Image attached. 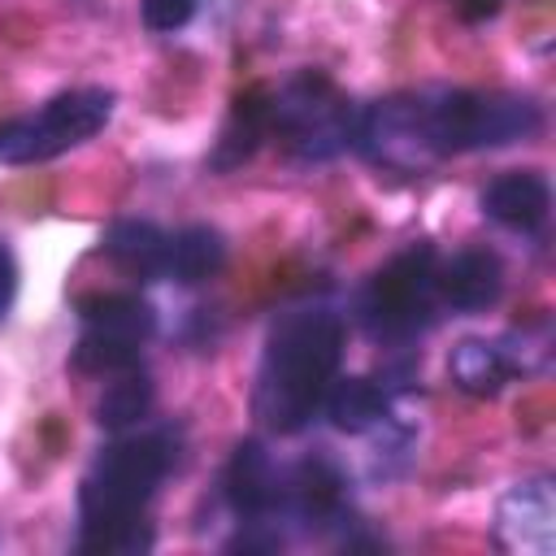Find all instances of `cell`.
Returning a JSON list of instances; mask_svg holds the SVG:
<instances>
[{
    "label": "cell",
    "instance_id": "obj_1",
    "mask_svg": "<svg viewBox=\"0 0 556 556\" xmlns=\"http://www.w3.org/2000/svg\"><path fill=\"white\" fill-rule=\"evenodd\" d=\"M543 130V104L521 91L421 87L374 100L356 117L352 152L387 174H430L465 152L530 143Z\"/></svg>",
    "mask_w": 556,
    "mask_h": 556
},
{
    "label": "cell",
    "instance_id": "obj_2",
    "mask_svg": "<svg viewBox=\"0 0 556 556\" xmlns=\"http://www.w3.org/2000/svg\"><path fill=\"white\" fill-rule=\"evenodd\" d=\"M182 434L174 426L117 430L78 478V534L83 556H139L152 552V504L178 469Z\"/></svg>",
    "mask_w": 556,
    "mask_h": 556
},
{
    "label": "cell",
    "instance_id": "obj_3",
    "mask_svg": "<svg viewBox=\"0 0 556 556\" xmlns=\"http://www.w3.org/2000/svg\"><path fill=\"white\" fill-rule=\"evenodd\" d=\"M348 352V313L326 300L308 295L269 317L261 365L252 382V417L269 434H300L343 369Z\"/></svg>",
    "mask_w": 556,
    "mask_h": 556
},
{
    "label": "cell",
    "instance_id": "obj_4",
    "mask_svg": "<svg viewBox=\"0 0 556 556\" xmlns=\"http://www.w3.org/2000/svg\"><path fill=\"white\" fill-rule=\"evenodd\" d=\"M361 109L321 70H300L269 91V143L295 165H321L352 148Z\"/></svg>",
    "mask_w": 556,
    "mask_h": 556
},
{
    "label": "cell",
    "instance_id": "obj_5",
    "mask_svg": "<svg viewBox=\"0 0 556 556\" xmlns=\"http://www.w3.org/2000/svg\"><path fill=\"white\" fill-rule=\"evenodd\" d=\"M434 261L439 252L430 243H413L365 278V287L352 300V313L374 343L404 352L443 317L434 291Z\"/></svg>",
    "mask_w": 556,
    "mask_h": 556
},
{
    "label": "cell",
    "instance_id": "obj_6",
    "mask_svg": "<svg viewBox=\"0 0 556 556\" xmlns=\"http://www.w3.org/2000/svg\"><path fill=\"white\" fill-rule=\"evenodd\" d=\"M117 96L109 87H70L22 117L0 122V165H43L70 148L96 139L113 117Z\"/></svg>",
    "mask_w": 556,
    "mask_h": 556
},
{
    "label": "cell",
    "instance_id": "obj_7",
    "mask_svg": "<svg viewBox=\"0 0 556 556\" xmlns=\"http://www.w3.org/2000/svg\"><path fill=\"white\" fill-rule=\"evenodd\" d=\"M156 330V313L135 291H91L78 300V343L70 348V369L87 378H109L143 365V343Z\"/></svg>",
    "mask_w": 556,
    "mask_h": 556
},
{
    "label": "cell",
    "instance_id": "obj_8",
    "mask_svg": "<svg viewBox=\"0 0 556 556\" xmlns=\"http://www.w3.org/2000/svg\"><path fill=\"white\" fill-rule=\"evenodd\" d=\"M278 478H282V460H274V452L261 439H243L222 478H217V504L226 508L235 534L226 539V547L239 552H274L287 543L282 526H278Z\"/></svg>",
    "mask_w": 556,
    "mask_h": 556
},
{
    "label": "cell",
    "instance_id": "obj_9",
    "mask_svg": "<svg viewBox=\"0 0 556 556\" xmlns=\"http://www.w3.org/2000/svg\"><path fill=\"white\" fill-rule=\"evenodd\" d=\"M530 352H547V339L543 343H530L526 330H508L500 339H460L452 352H447V378L456 391L473 395V400H495L517 374H530L539 369L530 361Z\"/></svg>",
    "mask_w": 556,
    "mask_h": 556
},
{
    "label": "cell",
    "instance_id": "obj_10",
    "mask_svg": "<svg viewBox=\"0 0 556 556\" xmlns=\"http://www.w3.org/2000/svg\"><path fill=\"white\" fill-rule=\"evenodd\" d=\"M495 547L508 556H552L556 547V491L552 478H521L513 482L491 521Z\"/></svg>",
    "mask_w": 556,
    "mask_h": 556
},
{
    "label": "cell",
    "instance_id": "obj_11",
    "mask_svg": "<svg viewBox=\"0 0 556 556\" xmlns=\"http://www.w3.org/2000/svg\"><path fill=\"white\" fill-rule=\"evenodd\" d=\"M478 204L495 226L521 239H543L552 217V182L539 169H504L482 187Z\"/></svg>",
    "mask_w": 556,
    "mask_h": 556
},
{
    "label": "cell",
    "instance_id": "obj_12",
    "mask_svg": "<svg viewBox=\"0 0 556 556\" xmlns=\"http://www.w3.org/2000/svg\"><path fill=\"white\" fill-rule=\"evenodd\" d=\"M434 291L443 313H486L504 295V265L491 248H456L434 261Z\"/></svg>",
    "mask_w": 556,
    "mask_h": 556
},
{
    "label": "cell",
    "instance_id": "obj_13",
    "mask_svg": "<svg viewBox=\"0 0 556 556\" xmlns=\"http://www.w3.org/2000/svg\"><path fill=\"white\" fill-rule=\"evenodd\" d=\"M100 252L135 282H165L169 261V230H161L148 217H117L100 235Z\"/></svg>",
    "mask_w": 556,
    "mask_h": 556
},
{
    "label": "cell",
    "instance_id": "obj_14",
    "mask_svg": "<svg viewBox=\"0 0 556 556\" xmlns=\"http://www.w3.org/2000/svg\"><path fill=\"white\" fill-rule=\"evenodd\" d=\"M261 143H269V87H248L235 96V104L222 122V135L208 152V169L230 174L243 161H252Z\"/></svg>",
    "mask_w": 556,
    "mask_h": 556
},
{
    "label": "cell",
    "instance_id": "obj_15",
    "mask_svg": "<svg viewBox=\"0 0 556 556\" xmlns=\"http://www.w3.org/2000/svg\"><path fill=\"white\" fill-rule=\"evenodd\" d=\"M226 265V235L217 226L191 222L169 230V261H165V282L178 287H200Z\"/></svg>",
    "mask_w": 556,
    "mask_h": 556
},
{
    "label": "cell",
    "instance_id": "obj_16",
    "mask_svg": "<svg viewBox=\"0 0 556 556\" xmlns=\"http://www.w3.org/2000/svg\"><path fill=\"white\" fill-rule=\"evenodd\" d=\"M152 404H156L152 378L143 374V365H135V369H122V374L104 378V395L96 400V421L109 434H117V430L152 421Z\"/></svg>",
    "mask_w": 556,
    "mask_h": 556
},
{
    "label": "cell",
    "instance_id": "obj_17",
    "mask_svg": "<svg viewBox=\"0 0 556 556\" xmlns=\"http://www.w3.org/2000/svg\"><path fill=\"white\" fill-rule=\"evenodd\" d=\"M195 17V0H139V22L152 35H174Z\"/></svg>",
    "mask_w": 556,
    "mask_h": 556
},
{
    "label": "cell",
    "instance_id": "obj_18",
    "mask_svg": "<svg viewBox=\"0 0 556 556\" xmlns=\"http://www.w3.org/2000/svg\"><path fill=\"white\" fill-rule=\"evenodd\" d=\"M13 300H17V256L0 235V321L13 313Z\"/></svg>",
    "mask_w": 556,
    "mask_h": 556
},
{
    "label": "cell",
    "instance_id": "obj_19",
    "mask_svg": "<svg viewBox=\"0 0 556 556\" xmlns=\"http://www.w3.org/2000/svg\"><path fill=\"white\" fill-rule=\"evenodd\" d=\"M500 4H504V0H452V9H456L465 22H486V17H495Z\"/></svg>",
    "mask_w": 556,
    "mask_h": 556
}]
</instances>
